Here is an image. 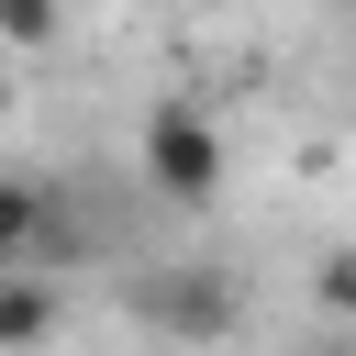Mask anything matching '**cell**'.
<instances>
[{"label": "cell", "mask_w": 356, "mask_h": 356, "mask_svg": "<svg viewBox=\"0 0 356 356\" xmlns=\"http://www.w3.org/2000/svg\"><path fill=\"white\" fill-rule=\"evenodd\" d=\"M145 189H167V200H211V189H222V134H211V111H189V100H156V111H145Z\"/></svg>", "instance_id": "6da1fadb"}, {"label": "cell", "mask_w": 356, "mask_h": 356, "mask_svg": "<svg viewBox=\"0 0 356 356\" xmlns=\"http://www.w3.org/2000/svg\"><path fill=\"white\" fill-rule=\"evenodd\" d=\"M145 323H178V334H222L234 300L222 289H145Z\"/></svg>", "instance_id": "7a4b0ae2"}, {"label": "cell", "mask_w": 356, "mask_h": 356, "mask_svg": "<svg viewBox=\"0 0 356 356\" xmlns=\"http://www.w3.org/2000/svg\"><path fill=\"white\" fill-rule=\"evenodd\" d=\"M33 234H44V189L33 178H0V267H22Z\"/></svg>", "instance_id": "3957f363"}, {"label": "cell", "mask_w": 356, "mask_h": 356, "mask_svg": "<svg viewBox=\"0 0 356 356\" xmlns=\"http://www.w3.org/2000/svg\"><path fill=\"white\" fill-rule=\"evenodd\" d=\"M44 323H56V300H44L33 278H11V267H0V334L22 345V334H44Z\"/></svg>", "instance_id": "277c9868"}, {"label": "cell", "mask_w": 356, "mask_h": 356, "mask_svg": "<svg viewBox=\"0 0 356 356\" xmlns=\"http://www.w3.org/2000/svg\"><path fill=\"white\" fill-rule=\"evenodd\" d=\"M56 33V0H0V44H44Z\"/></svg>", "instance_id": "5b68a950"}, {"label": "cell", "mask_w": 356, "mask_h": 356, "mask_svg": "<svg viewBox=\"0 0 356 356\" xmlns=\"http://www.w3.org/2000/svg\"><path fill=\"white\" fill-rule=\"evenodd\" d=\"M323 300H334V312H356V267H323Z\"/></svg>", "instance_id": "8992f818"}, {"label": "cell", "mask_w": 356, "mask_h": 356, "mask_svg": "<svg viewBox=\"0 0 356 356\" xmlns=\"http://www.w3.org/2000/svg\"><path fill=\"white\" fill-rule=\"evenodd\" d=\"M0 89H11V44H0Z\"/></svg>", "instance_id": "52a82bcc"}]
</instances>
